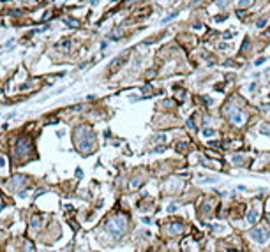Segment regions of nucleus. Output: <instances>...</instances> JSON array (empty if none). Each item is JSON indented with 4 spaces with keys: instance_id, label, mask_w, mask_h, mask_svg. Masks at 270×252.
I'll list each match as a JSON object with an SVG mask.
<instances>
[{
    "instance_id": "obj_12",
    "label": "nucleus",
    "mask_w": 270,
    "mask_h": 252,
    "mask_svg": "<svg viewBox=\"0 0 270 252\" xmlns=\"http://www.w3.org/2000/svg\"><path fill=\"white\" fill-rule=\"evenodd\" d=\"M152 139H154L155 143H166V141H168V136H166V134H155Z\"/></svg>"
},
{
    "instance_id": "obj_1",
    "label": "nucleus",
    "mask_w": 270,
    "mask_h": 252,
    "mask_svg": "<svg viewBox=\"0 0 270 252\" xmlns=\"http://www.w3.org/2000/svg\"><path fill=\"white\" fill-rule=\"evenodd\" d=\"M74 134H76V145L85 155H87V152H90L96 146V136L90 127H78Z\"/></svg>"
},
{
    "instance_id": "obj_25",
    "label": "nucleus",
    "mask_w": 270,
    "mask_h": 252,
    "mask_svg": "<svg viewBox=\"0 0 270 252\" xmlns=\"http://www.w3.org/2000/svg\"><path fill=\"white\" fill-rule=\"evenodd\" d=\"M184 94H186L184 90H178V88H177V95H178V99H182V95H184Z\"/></svg>"
},
{
    "instance_id": "obj_24",
    "label": "nucleus",
    "mask_w": 270,
    "mask_h": 252,
    "mask_svg": "<svg viewBox=\"0 0 270 252\" xmlns=\"http://www.w3.org/2000/svg\"><path fill=\"white\" fill-rule=\"evenodd\" d=\"M168 212H177V204H170L168 206Z\"/></svg>"
},
{
    "instance_id": "obj_23",
    "label": "nucleus",
    "mask_w": 270,
    "mask_h": 252,
    "mask_svg": "<svg viewBox=\"0 0 270 252\" xmlns=\"http://www.w3.org/2000/svg\"><path fill=\"white\" fill-rule=\"evenodd\" d=\"M187 127H189V129H194V122H192V118L187 120Z\"/></svg>"
},
{
    "instance_id": "obj_31",
    "label": "nucleus",
    "mask_w": 270,
    "mask_h": 252,
    "mask_svg": "<svg viewBox=\"0 0 270 252\" xmlns=\"http://www.w3.org/2000/svg\"><path fill=\"white\" fill-rule=\"evenodd\" d=\"M152 90V86L150 85H147V86H143V92H150Z\"/></svg>"
},
{
    "instance_id": "obj_29",
    "label": "nucleus",
    "mask_w": 270,
    "mask_h": 252,
    "mask_svg": "<svg viewBox=\"0 0 270 252\" xmlns=\"http://www.w3.org/2000/svg\"><path fill=\"white\" fill-rule=\"evenodd\" d=\"M222 37H224V39H230V37H231V32H224Z\"/></svg>"
},
{
    "instance_id": "obj_20",
    "label": "nucleus",
    "mask_w": 270,
    "mask_h": 252,
    "mask_svg": "<svg viewBox=\"0 0 270 252\" xmlns=\"http://www.w3.org/2000/svg\"><path fill=\"white\" fill-rule=\"evenodd\" d=\"M177 14H178V12H171L170 16H166V18L163 19V23H166V21H170V19H173V18H177Z\"/></svg>"
},
{
    "instance_id": "obj_21",
    "label": "nucleus",
    "mask_w": 270,
    "mask_h": 252,
    "mask_svg": "<svg viewBox=\"0 0 270 252\" xmlns=\"http://www.w3.org/2000/svg\"><path fill=\"white\" fill-rule=\"evenodd\" d=\"M60 46H62V48H69V46H71V42H69V39H65V41H64V42H62Z\"/></svg>"
},
{
    "instance_id": "obj_13",
    "label": "nucleus",
    "mask_w": 270,
    "mask_h": 252,
    "mask_svg": "<svg viewBox=\"0 0 270 252\" xmlns=\"http://www.w3.org/2000/svg\"><path fill=\"white\" fill-rule=\"evenodd\" d=\"M64 21H65V25H69V27H78L80 25V21L78 19H74V18H64Z\"/></svg>"
},
{
    "instance_id": "obj_27",
    "label": "nucleus",
    "mask_w": 270,
    "mask_h": 252,
    "mask_svg": "<svg viewBox=\"0 0 270 252\" xmlns=\"http://www.w3.org/2000/svg\"><path fill=\"white\" fill-rule=\"evenodd\" d=\"M222 19H226V14H222V16H215V21H222Z\"/></svg>"
},
{
    "instance_id": "obj_30",
    "label": "nucleus",
    "mask_w": 270,
    "mask_h": 252,
    "mask_svg": "<svg viewBox=\"0 0 270 252\" xmlns=\"http://www.w3.org/2000/svg\"><path fill=\"white\" fill-rule=\"evenodd\" d=\"M263 62H265V58H258V60H256V65H261Z\"/></svg>"
},
{
    "instance_id": "obj_16",
    "label": "nucleus",
    "mask_w": 270,
    "mask_h": 252,
    "mask_svg": "<svg viewBox=\"0 0 270 252\" xmlns=\"http://www.w3.org/2000/svg\"><path fill=\"white\" fill-rule=\"evenodd\" d=\"M214 134H215L214 129H203V136H205V137H210V136H214Z\"/></svg>"
},
{
    "instance_id": "obj_32",
    "label": "nucleus",
    "mask_w": 270,
    "mask_h": 252,
    "mask_svg": "<svg viewBox=\"0 0 270 252\" xmlns=\"http://www.w3.org/2000/svg\"><path fill=\"white\" fill-rule=\"evenodd\" d=\"M194 28H196V30H199V28H201V23H199V21H198V23H194Z\"/></svg>"
},
{
    "instance_id": "obj_10",
    "label": "nucleus",
    "mask_w": 270,
    "mask_h": 252,
    "mask_svg": "<svg viewBox=\"0 0 270 252\" xmlns=\"http://www.w3.org/2000/svg\"><path fill=\"white\" fill-rule=\"evenodd\" d=\"M122 35H124V30H122V28H117V30H113V32L109 34V41H117V39H120Z\"/></svg>"
},
{
    "instance_id": "obj_2",
    "label": "nucleus",
    "mask_w": 270,
    "mask_h": 252,
    "mask_svg": "<svg viewBox=\"0 0 270 252\" xmlns=\"http://www.w3.org/2000/svg\"><path fill=\"white\" fill-rule=\"evenodd\" d=\"M106 231H108L111 236H113V238L122 236V235L127 231V220H125V217H122V215L111 217V219L106 222Z\"/></svg>"
},
{
    "instance_id": "obj_26",
    "label": "nucleus",
    "mask_w": 270,
    "mask_h": 252,
    "mask_svg": "<svg viewBox=\"0 0 270 252\" xmlns=\"http://www.w3.org/2000/svg\"><path fill=\"white\" fill-rule=\"evenodd\" d=\"M166 150V146H155L154 148V152H164Z\"/></svg>"
},
{
    "instance_id": "obj_35",
    "label": "nucleus",
    "mask_w": 270,
    "mask_h": 252,
    "mask_svg": "<svg viewBox=\"0 0 270 252\" xmlns=\"http://www.w3.org/2000/svg\"><path fill=\"white\" fill-rule=\"evenodd\" d=\"M265 35H267V37H270V28H268V30L265 32Z\"/></svg>"
},
{
    "instance_id": "obj_3",
    "label": "nucleus",
    "mask_w": 270,
    "mask_h": 252,
    "mask_svg": "<svg viewBox=\"0 0 270 252\" xmlns=\"http://www.w3.org/2000/svg\"><path fill=\"white\" fill-rule=\"evenodd\" d=\"M226 117L231 120V124H235V125H242V124L245 122V118H247V115H245L242 109L228 108V109H226Z\"/></svg>"
},
{
    "instance_id": "obj_6",
    "label": "nucleus",
    "mask_w": 270,
    "mask_h": 252,
    "mask_svg": "<svg viewBox=\"0 0 270 252\" xmlns=\"http://www.w3.org/2000/svg\"><path fill=\"white\" fill-rule=\"evenodd\" d=\"M127 58H129V57H127V53H124V55H118L117 58H113V60L109 62V72H111V74H115V72L118 71V69H120V67H122V65L127 62Z\"/></svg>"
},
{
    "instance_id": "obj_8",
    "label": "nucleus",
    "mask_w": 270,
    "mask_h": 252,
    "mask_svg": "<svg viewBox=\"0 0 270 252\" xmlns=\"http://www.w3.org/2000/svg\"><path fill=\"white\" fill-rule=\"evenodd\" d=\"M254 0H237V7L238 9H247V7H251L253 6Z\"/></svg>"
},
{
    "instance_id": "obj_19",
    "label": "nucleus",
    "mask_w": 270,
    "mask_h": 252,
    "mask_svg": "<svg viewBox=\"0 0 270 252\" xmlns=\"http://www.w3.org/2000/svg\"><path fill=\"white\" fill-rule=\"evenodd\" d=\"M233 162H235V164H238V166H240V164H244V159H242V157H240V155H235V157H233Z\"/></svg>"
},
{
    "instance_id": "obj_18",
    "label": "nucleus",
    "mask_w": 270,
    "mask_h": 252,
    "mask_svg": "<svg viewBox=\"0 0 270 252\" xmlns=\"http://www.w3.org/2000/svg\"><path fill=\"white\" fill-rule=\"evenodd\" d=\"M177 150L178 152H186L187 150V145L186 143H177Z\"/></svg>"
},
{
    "instance_id": "obj_11",
    "label": "nucleus",
    "mask_w": 270,
    "mask_h": 252,
    "mask_svg": "<svg viewBox=\"0 0 270 252\" xmlns=\"http://www.w3.org/2000/svg\"><path fill=\"white\" fill-rule=\"evenodd\" d=\"M12 185H14V187H18V185H25V176H21V175L14 176V178H12Z\"/></svg>"
},
{
    "instance_id": "obj_7",
    "label": "nucleus",
    "mask_w": 270,
    "mask_h": 252,
    "mask_svg": "<svg viewBox=\"0 0 270 252\" xmlns=\"http://www.w3.org/2000/svg\"><path fill=\"white\" fill-rule=\"evenodd\" d=\"M182 229H184V226L180 224V222H171L170 227H168V231L171 235H180V233H182Z\"/></svg>"
},
{
    "instance_id": "obj_14",
    "label": "nucleus",
    "mask_w": 270,
    "mask_h": 252,
    "mask_svg": "<svg viewBox=\"0 0 270 252\" xmlns=\"http://www.w3.org/2000/svg\"><path fill=\"white\" fill-rule=\"evenodd\" d=\"M267 25H268V19H267L265 16H263V18H260V19L256 21V27H258V28H265Z\"/></svg>"
},
{
    "instance_id": "obj_5",
    "label": "nucleus",
    "mask_w": 270,
    "mask_h": 252,
    "mask_svg": "<svg viewBox=\"0 0 270 252\" xmlns=\"http://www.w3.org/2000/svg\"><path fill=\"white\" fill-rule=\"evenodd\" d=\"M30 152H32V141L27 139V137H19L18 143H16V153L21 157V155L30 153Z\"/></svg>"
},
{
    "instance_id": "obj_4",
    "label": "nucleus",
    "mask_w": 270,
    "mask_h": 252,
    "mask_svg": "<svg viewBox=\"0 0 270 252\" xmlns=\"http://www.w3.org/2000/svg\"><path fill=\"white\" fill-rule=\"evenodd\" d=\"M251 238L256 243L265 245L268 242V238H270V231H268V229H265V227H256V229H253V231H251Z\"/></svg>"
},
{
    "instance_id": "obj_17",
    "label": "nucleus",
    "mask_w": 270,
    "mask_h": 252,
    "mask_svg": "<svg viewBox=\"0 0 270 252\" xmlns=\"http://www.w3.org/2000/svg\"><path fill=\"white\" fill-rule=\"evenodd\" d=\"M263 134H270V124H265V125H261V129H260Z\"/></svg>"
},
{
    "instance_id": "obj_28",
    "label": "nucleus",
    "mask_w": 270,
    "mask_h": 252,
    "mask_svg": "<svg viewBox=\"0 0 270 252\" xmlns=\"http://www.w3.org/2000/svg\"><path fill=\"white\" fill-rule=\"evenodd\" d=\"M224 65H237V62H233V60H228V62H224Z\"/></svg>"
},
{
    "instance_id": "obj_9",
    "label": "nucleus",
    "mask_w": 270,
    "mask_h": 252,
    "mask_svg": "<svg viewBox=\"0 0 270 252\" xmlns=\"http://www.w3.org/2000/svg\"><path fill=\"white\" fill-rule=\"evenodd\" d=\"M258 220V210H251L249 213H247V222L249 224H256Z\"/></svg>"
},
{
    "instance_id": "obj_33",
    "label": "nucleus",
    "mask_w": 270,
    "mask_h": 252,
    "mask_svg": "<svg viewBox=\"0 0 270 252\" xmlns=\"http://www.w3.org/2000/svg\"><path fill=\"white\" fill-rule=\"evenodd\" d=\"M0 166H6V159L4 157H0Z\"/></svg>"
},
{
    "instance_id": "obj_15",
    "label": "nucleus",
    "mask_w": 270,
    "mask_h": 252,
    "mask_svg": "<svg viewBox=\"0 0 270 252\" xmlns=\"http://www.w3.org/2000/svg\"><path fill=\"white\" fill-rule=\"evenodd\" d=\"M30 224H32V227H39L41 226V217L39 215H34L32 220H30Z\"/></svg>"
},
{
    "instance_id": "obj_22",
    "label": "nucleus",
    "mask_w": 270,
    "mask_h": 252,
    "mask_svg": "<svg viewBox=\"0 0 270 252\" xmlns=\"http://www.w3.org/2000/svg\"><path fill=\"white\" fill-rule=\"evenodd\" d=\"M138 185H140V182H138V180H132V182H131V187H132V189H136Z\"/></svg>"
},
{
    "instance_id": "obj_34",
    "label": "nucleus",
    "mask_w": 270,
    "mask_h": 252,
    "mask_svg": "<svg viewBox=\"0 0 270 252\" xmlns=\"http://www.w3.org/2000/svg\"><path fill=\"white\" fill-rule=\"evenodd\" d=\"M244 14H245V12H244V9H238V16H240V18H244Z\"/></svg>"
}]
</instances>
